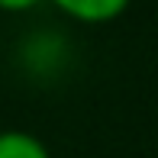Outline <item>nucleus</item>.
Returning a JSON list of instances; mask_svg holds the SVG:
<instances>
[{
	"mask_svg": "<svg viewBox=\"0 0 158 158\" xmlns=\"http://www.w3.org/2000/svg\"><path fill=\"white\" fill-rule=\"evenodd\" d=\"M52 3L74 23L100 26V23H110V19L123 16L129 0H52Z\"/></svg>",
	"mask_w": 158,
	"mask_h": 158,
	"instance_id": "nucleus-1",
	"label": "nucleus"
},
{
	"mask_svg": "<svg viewBox=\"0 0 158 158\" xmlns=\"http://www.w3.org/2000/svg\"><path fill=\"white\" fill-rule=\"evenodd\" d=\"M0 158H52V152L26 129H0Z\"/></svg>",
	"mask_w": 158,
	"mask_h": 158,
	"instance_id": "nucleus-2",
	"label": "nucleus"
},
{
	"mask_svg": "<svg viewBox=\"0 0 158 158\" xmlns=\"http://www.w3.org/2000/svg\"><path fill=\"white\" fill-rule=\"evenodd\" d=\"M42 0H0V10L3 13H26L32 6H39Z\"/></svg>",
	"mask_w": 158,
	"mask_h": 158,
	"instance_id": "nucleus-3",
	"label": "nucleus"
}]
</instances>
